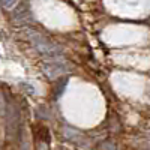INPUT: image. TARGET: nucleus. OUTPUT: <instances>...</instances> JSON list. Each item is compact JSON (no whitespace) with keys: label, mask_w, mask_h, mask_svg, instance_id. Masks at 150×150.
<instances>
[{"label":"nucleus","mask_w":150,"mask_h":150,"mask_svg":"<svg viewBox=\"0 0 150 150\" xmlns=\"http://www.w3.org/2000/svg\"><path fill=\"white\" fill-rule=\"evenodd\" d=\"M12 20H14L15 24H29V23H32L33 15H32V11H30L29 5L27 3L20 5L14 11V14H12Z\"/></svg>","instance_id":"7ed1b4c3"},{"label":"nucleus","mask_w":150,"mask_h":150,"mask_svg":"<svg viewBox=\"0 0 150 150\" xmlns=\"http://www.w3.org/2000/svg\"><path fill=\"white\" fill-rule=\"evenodd\" d=\"M42 71L47 75V78L60 80L62 77H65V75L69 72V65H68V62H65L60 57H51L47 62H44Z\"/></svg>","instance_id":"f03ea898"},{"label":"nucleus","mask_w":150,"mask_h":150,"mask_svg":"<svg viewBox=\"0 0 150 150\" xmlns=\"http://www.w3.org/2000/svg\"><path fill=\"white\" fill-rule=\"evenodd\" d=\"M0 39H2V35H0Z\"/></svg>","instance_id":"423d86ee"},{"label":"nucleus","mask_w":150,"mask_h":150,"mask_svg":"<svg viewBox=\"0 0 150 150\" xmlns=\"http://www.w3.org/2000/svg\"><path fill=\"white\" fill-rule=\"evenodd\" d=\"M29 39L32 42V45L35 47L36 51H39L41 54L44 56H48V57H59L62 50L59 45H56L54 42H51L50 39H47V38L41 33H38L35 30H30L29 32Z\"/></svg>","instance_id":"f257e3e1"},{"label":"nucleus","mask_w":150,"mask_h":150,"mask_svg":"<svg viewBox=\"0 0 150 150\" xmlns=\"http://www.w3.org/2000/svg\"><path fill=\"white\" fill-rule=\"evenodd\" d=\"M17 3H18V0H0V5L5 9H12Z\"/></svg>","instance_id":"20e7f679"},{"label":"nucleus","mask_w":150,"mask_h":150,"mask_svg":"<svg viewBox=\"0 0 150 150\" xmlns=\"http://www.w3.org/2000/svg\"><path fill=\"white\" fill-rule=\"evenodd\" d=\"M21 86L26 89L29 93H35V89H33V86H30V84H27V83H21Z\"/></svg>","instance_id":"39448f33"}]
</instances>
